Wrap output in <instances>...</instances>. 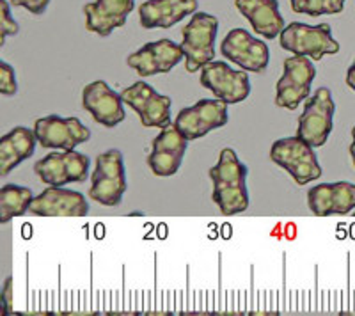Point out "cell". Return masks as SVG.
<instances>
[{
  "instance_id": "obj_1",
  "label": "cell",
  "mask_w": 355,
  "mask_h": 316,
  "mask_svg": "<svg viewBox=\"0 0 355 316\" xmlns=\"http://www.w3.org/2000/svg\"><path fill=\"white\" fill-rule=\"evenodd\" d=\"M247 167L240 162L239 155L231 148H224L218 155V162L210 169V179L214 183L211 199L222 215L231 217L249 208L247 192Z\"/></svg>"
},
{
  "instance_id": "obj_2",
  "label": "cell",
  "mask_w": 355,
  "mask_h": 316,
  "mask_svg": "<svg viewBox=\"0 0 355 316\" xmlns=\"http://www.w3.org/2000/svg\"><path fill=\"white\" fill-rule=\"evenodd\" d=\"M128 191L125 170V157L119 150H109L96 157L89 199L103 207H119L125 192Z\"/></svg>"
},
{
  "instance_id": "obj_3",
  "label": "cell",
  "mask_w": 355,
  "mask_h": 316,
  "mask_svg": "<svg viewBox=\"0 0 355 316\" xmlns=\"http://www.w3.org/2000/svg\"><path fill=\"white\" fill-rule=\"evenodd\" d=\"M218 20L214 15L196 11L182 30V49L185 52V71L196 73L215 59V40Z\"/></svg>"
},
{
  "instance_id": "obj_4",
  "label": "cell",
  "mask_w": 355,
  "mask_h": 316,
  "mask_svg": "<svg viewBox=\"0 0 355 316\" xmlns=\"http://www.w3.org/2000/svg\"><path fill=\"white\" fill-rule=\"evenodd\" d=\"M279 40L283 50L295 55H306L313 61H320L325 55H334L341 49L338 41L332 37V28L329 24L307 25L291 21L284 27Z\"/></svg>"
},
{
  "instance_id": "obj_5",
  "label": "cell",
  "mask_w": 355,
  "mask_h": 316,
  "mask_svg": "<svg viewBox=\"0 0 355 316\" xmlns=\"http://www.w3.org/2000/svg\"><path fill=\"white\" fill-rule=\"evenodd\" d=\"M313 150L315 148L297 135L279 139L270 148V160L283 167L297 185H307L322 178V167Z\"/></svg>"
},
{
  "instance_id": "obj_6",
  "label": "cell",
  "mask_w": 355,
  "mask_h": 316,
  "mask_svg": "<svg viewBox=\"0 0 355 316\" xmlns=\"http://www.w3.org/2000/svg\"><path fill=\"white\" fill-rule=\"evenodd\" d=\"M336 103L327 87H320L306 100L304 112L297 125V137L313 148H322L327 142L334 123Z\"/></svg>"
},
{
  "instance_id": "obj_7",
  "label": "cell",
  "mask_w": 355,
  "mask_h": 316,
  "mask_svg": "<svg viewBox=\"0 0 355 316\" xmlns=\"http://www.w3.org/2000/svg\"><path fill=\"white\" fill-rule=\"evenodd\" d=\"M316 77L313 59L306 55L286 57L283 75L275 84V105L295 110L311 94V84Z\"/></svg>"
},
{
  "instance_id": "obj_8",
  "label": "cell",
  "mask_w": 355,
  "mask_h": 316,
  "mask_svg": "<svg viewBox=\"0 0 355 316\" xmlns=\"http://www.w3.org/2000/svg\"><path fill=\"white\" fill-rule=\"evenodd\" d=\"M227 121H230L227 103L218 98L215 100L205 98V100H199L196 105L180 110L174 119V126L190 142L226 126Z\"/></svg>"
},
{
  "instance_id": "obj_9",
  "label": "cell",
  "mask_w": 355,
  "mask_h": 316,
  "mask_svg": "<svg viewBox=\"0 0 355 316\" xmlns=\"http://www.w3.org/2000/svg\"><path fill=\"white\" fill-rule=\"evenodd\" d=\"M87 155L75 150L55 151L34 164V173L37 178L49 186H64L69 183H82L89 176Z\"/></svg>"
},
{
  "instance_id": "obj_10",
  "label": "cell",
  "mask_w": 355,
  "mask_h": 316,
  "mask_svg": "<svg viewBox=\"0 0 355 316\" xmlns=\"http://www.w3.org/2000/svg\"><path fill=\"white\" fill-rule=\"evenodd\" d=\"M199 82L205 89L214 93L215 98L234 105L247 100L250 94V80L247 71L233 69L222 61H211L201 69Z\"/></svg>"
},
{
  "instance_id": "obj_11",
  "label": "cell",
  "mask_w": 355,
  "mask_h": 316,
  "mask_svg": "<svg viewBox=\"0 0 355 316\" xmlns=\"http://www.w3.org/2000/svg\"><path fill=\"white\" fill-rule=\"evenodd\" d=\"M119 94L123 102L135 110L144 128H164L171 123V98L157 93L150 84L139 80Z\"/></svg>"
},
{
  "instance_id": "obj_12",
  "label": "cell",
  "mask_w": 355,
  "mask_h": 316,
  "mask_svg": "<svg viewBox=\"0 0 355 316\" xmlns=\"http://www.w3.org/2000/svg\"><path fill=\"white\" fill-rule=\"evenodd\" d=\"M222 55L245 71L261 73L270 62V50L265 41L258 40L245 28H233L222 40Z\"/></svg>"
},
{
  "instance_id": "obj_13",
  "label": "cell",
  "mask_w": 355,
  "mask_h": 316,
  "mask_svg": "<svg viewBox=\"0 0 355 316\" xmlns=\"http://www.w3.org/2000/svg\"><path fill=\"white\" fill-rule=\"evenodd\" d=\"M37 142L49 150H75L91 139V130L78 118L46 116L34 123Z\"/></svg>"
},
{
  "instance_id": "obj_14",
  "label": "cell",
  "mask_w": 355,
  "mask_h": 316,
  "mask_svg": "<svg viewBox=\"0 0 355 316\" xmlns=\"http://www.w3.org/2000/svg\"><path fill=\"white\" fill-rule=\"evenodd\" d=\"M189 141L183 137L174 123H167L164 128H160V134L151 142V153L148 157V166L151 173L160 178H169L180 170L185 157Z\"/></svg>"
},
{
  "instance_id": "obj_15",
  "label": "cell",
  "mask_w": 355,
  "mask_h": 316,
  "mask_svg": "<svg viewBox=\"0 0 355 316\" xmlns=\"http://www.w3.org/2000/svg\"><path fill=\"white\" fill-rule=\"evenodd\" d=\"M185 57L182 45L171 40H158L146 43L142 49L128 55L126 64L137 71L139 77H153L158 73H169Z\"/></svg>"
},
{
  "instance_id": "obj_16",
  "label": "cell",
  "mask_w": 355,
  "mask_h": 316,
  "mask_svg": "<svg viewBox=\"0 0 355 316\" xmlns=\"http://www.w3.org/2000/svg\"><path fill=\"white\" fill-rule=\"evenodd\" d=\"M121 94L110 89L109 84L103 80H94L87 84L82 91V105L93 119L105 128H114L125 121L126 112L123 107Z\"/></svg>"
},
{
  "instance_id": "obj_17",
  "label": "cell",
  "mask_w": 355,
  "mask_h": 316,
  "mask_svg": "<svg viewBox=\"0 0 355 316\" xmlns=\"http://www.w3.org/2000/svg\"><path fill=\"white\" fill-rule=\"evenodd\" d=\"M87 213L89 203L85 195L64 186H46L33 199L28 208V215L36 217H84Z\"/></svg>"
},
{
  "instance_id": "obj_18",
  "label": "cell",
  "mask_w": 355,
  "mask_h": 316,
  "mask_svg": "<svg viewBox=\"0 0 355 316\" xmlns=\"http://www.w3.org/2000/svg\"><path fill=\"white\" fill-rule=\"evenodd\" d=\"M307 204L316 217L350 215L355 210V185L350 182H336L311 186Z\"/></svg>"
},
{
  "instance_id": "obj_19",
  "label": "cell",
  "mask_w": 355,
  "mask_h": 316,
  "mask_svg": "<svg viewBox=\"0 0 355 316\" xmlns=\"http://www.w3.org/2000/svg\"><path fill=\"white\" fill-rule=\"evenodd\" d=\"M135 8V0H96L84 6L85 28L89 33L107 37L123 27Z\"/></svg>"
},
{
  "instance_id": "obj_20",
  "label": "cell",
  "mask_w": 355,
  "mask_h": 316,
  "mask_svg": "<svg viewBox=\"0 0 355 316\" xmlns=\"http://www.w3.org/2000/svg\"><path fill=\"white\" fill-rule=\"evenodd\" d=\"M198 11V0H146L139 8L142 28H171Z\"/></svg>"
},
{
  "instance_id": "obj_21",
  "label": "cell",
  "mask_w": 355,
  "mask_h": 316,
  "mask_svg": "<svg viewBox=\"0 0 355 316\" xmlns=\"http://www.w3.org/2000/svg\"><path fill=\"white\" fill-rule=\"evenodd\" d=\"M234 6L259 36L275 40L284 30V18L279 12V0H234Z\"/></svg>"
},
{
  "instance_id": "obj_22",
  "label": "cell",
  "mask_w": 355,
  "mask_h": 316,
  "mask_svg": "<svg viewBox=\"0 0 355 316\" xmlns=\"http://www.w3.org/2000/svg\"><path fill=\"white\" fill-rule=\"evenodd\" d=\"M36 142L34 130L25 126H17L0 139V176H8L15 167L33 157Z\"/></svg>"
},
{
  "instance_id": "obj_23",
  "label": "cell",
  "mask_w": 355,
  "mask_h": 316,
  "mask_svg": "<svg viewBox=\"0 0 355 316\" xmlns=\"http://www.w3.org/2000/svg\"><path fill=\"white\" fill-rule=\"evenodd\" d=\"M34 194L27 186L8 183L0 188V224H8L15 217L28 213Z\"/></svg>"
},
{
  "instance_id": "obj_24",
  "label": "cell",
  "mask_w": 355,
  "mask_h": 316,
  "mask_svg": "<svg viewBox=\"0 0 355 316\" xmlns=\"http://www.w3.org/2000/svg\"><path fill=\"white\" fill-rule=\"evenodd\" d=\"M347 0H290L291 9L299 15L307 17H322V15H339L343 12Z\"/></svg>"
},
{
  "instance_id": "obj_25",
  "label": "cell",
  "mask_w": 355,
  "mask_h": 316,
  "mask_svg": "<svg viewBox=\"0 0 355 316\" xmlns=\"http://www.w3.org/2000/svg\"><path fill=\"white\" fill-rule=\"evenodd\" d=\"M20 27L11 15V6L8 0H0V46L4 45L9 36H17Z\"/></svg>"
},
{
  "instance_id": "obj_26",
  "label": "cell",
  "mask_w": 355,
  "mask_h": 316,
  "mask_svg": "<svg viewBox=\"0 0 355 316\" xmlns=\"http://www.w3.org/2000/svg\"><path fill=\"white\" fill-rule=\"evenodd\" d=\"M0 93L4 96H12L18 93V82L15 68L6 61L0 62Z\"/></svg>"
},
{
  "instance_id": "obj_27",
  "label": "cell",
  "mask_w": 355,
  "mask_h": 316,
  "mask_svg": "<svg viewBox=\"0 0 355 316\" xmlns=\"http://www.w3.org/2000/svg\"><path fill=\"white\" fill-rule=\"evenodd\" d=\"M9 2H11V6H15V8H25L28 12L37 15V17L43 15L50 4V0H9Z\"/></svg>"
},
{
  "instance_id": "obj_28",
  "label": "cell",
  "mask_w": 355,
  "mask_h": 316,
  "mask_svg": "<svg viewBox=\"0 0 355 316\" xmlns=\"http://www.w3.org/2000/svg\"><path fill=\"white\" fill-rule=\"evenodd\" d=\"M2 300H4V313L2 315H9L12 311V277H8L2 288Z\"/></svg>"
},
{
  "instance_id": "obj_29",
  "label": "cell",
  "mask_w": 355,
  "mask_h": 316,
  "mask_svg": "<svg viewBox=\"0 0 355 316\" xmlns=\"http://www.w3.org/2000/svg\"><path fill=\"white\" fill-rule=\"evenodd\" d=\"M283 238H286V240L297 238V226H295V222L284 224V226H283Z\"/></svg>"
},
{
  "instance_id": "obj_30",
  "label": "cell",
  "mask_w": 355,
  "mask_h": 316,
  "mask_svg": "<svg viewBox=\"0 0 355 316\" xmlns=\"http://www.w3.org/2000/svg\"><path fill=\"white\" fill-rule=\"evenodd\" d=\"M347 85L352 91H355V59H354V64H352L347 71Z\"/></svg>"
},
{
  "instance_id": "obj_31",
  "label": "cell",
  "mask_w": 355,
  "mask_h": 316,
  "mask_svg": "<svg viewBox=\"0 0 355 316\" xmlns=\"http://www.w3.org/2000/svg\"><path fill=\"white\" fill-rule=\"evenodd\" d=\"M157 236L160 240H166L167 238V224L166 222H162V224H158V233H157Z\"/></svg>"
},
{
  "instance_id": "obj_32",
  "label": "cell",
  "mask_w": 355,
  "mask_h": 316,
  "mask_svg": "<svg viewBox=\"0 0 355 316\" xmlns=\"http://www.w3.org/2000/svg\"><path fill=\"white\" fill-rule=\"evenodd\" d=\"M350 157H352V162H354L355 167V126L352 128V144H350Z\"/></svg>"
},
{
  "instance_id": "obj_33",
  "label": "cell",
  "mask_w": 355,
  "mask_h": 316,
  "mask_svg": "<svg viewBox=\"0 0 355 316\" xmlns=\"http://www.w3.org/2000/svg\"><path fill=\"white\" fill-rule=\"evenodd\" d=\"M94 235H96V238H103V235H105V226L103 224H96Z\"/></svg>"
},
{
  "instance_id": "obj_34",
  "label": "cell",
  "mask_w": 355,
  "mask_h": 316,
  "mask_svg": "<svg viewBox=\"0 0 355 316\" xmlns=\"http://www.w3.org/2000/svg\"><path fill=\"white\" fill-rule=\"evenodd\" d=\"M33 236V226L31 224H24V238H31Z\"/></svg>"
},
{
  "instance_id": "obj_35",
  "label": "cell",
  "mask_w": 355,
  "mask_h": 316,
  "mask_svg": "<svg viewBox=\"0 0 355 316\" xmlns=\"http://www.w3.org/2000/svg\"><path fill=\"white\" fill-rule=\"evenodd\" d=\"M222 236H224V238H230V236H231V224H224V226H222Z\"/></svg>"
},
{
  "instance_id": "obj_36",
  "label": "cell",
  "mask_w": 355,
  "mask_h": 316,
  "mask_svg": "<svg viewBox=\"0 0 355 316\" xmlns=\"http://www.w3.org/2000/svg\"><path fill=\"white\" fill-rule=\"evenodd\" d=\"M350 236L355 240V224H352L350 226Z\"/></svg>"
},
{
  "instance_id": "obj_37",
  "label": "cell",
  "mask_w": 355,
  "mask_h": 316,
  "mask_svg": "<svg viewBox=\"0 0 355 316\" xmlns=\"http://www.w3.org/2000/svg\"><path fill=\"white\" fill-rule=\"evenodd\" d=\"M352 215H354V217H355V213H352Z\"/></svg>"
}]
</instances>
